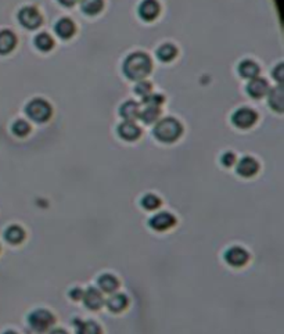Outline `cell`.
Masks as SVG:
<instances>
[{"instance_id":"cell-1","label":"cell","mask_w":284,"mask_h":334,"mask_svg":"<svg viewBox=\"0 0 284 334\" xmlns=\"http://www.w3.org/2000/svg\"><path fill=\"white\" fill-rule=\"evenodd\" d=\"M153 69L151 58L146 53H133L124 62L125 75L133 81H143Z\"/></svg>"},{"instance_id":"cell-2","label":"cell","mask_w":284,"mask_h":334,"mask_svg":"<svg viewBox=\"0 0 284 334\" xmlns=\"http://www.w3.org/2000/svg\"><path fill=\"white\" fill-rule=\"evenodd\" d=\"M183 128L178 119L175 118H162L157 121V125L154 126V136L164 143L176 142L182 135Z\"/></svg>"},{"instance_id":"cell-3","label":"cell","mask_w":284,"mask_h":334,"mask_svg":"<svg viewBox=\"0 0 284 334\" xmlns=\"http://www.w3.org/2000/svg\"><path fill=\"white\" fill-rule=\"evenodd\" d=\"M28 323L35 333L42 334L49 332L50 329L54 326L56 318L47 310H35L28 316Z\"/></svg>"},{"instance_id":"cell-4","label":"cell","mask_w":284,"mask_h":334,"mask_svg":"<svg viewBox=\"0 0 284 334\" xmlns=\"http://www.w3.org/2000/svg\"><path fill=\"white\" fill-rule=\"evenodd\" d=\"M25 112L35 122H46L51 117V105L43 99H35L26 104Z\"/></svg>"},{"instance_id":"cell-5","label":"cell","mask_w":284,"mask_h":334,"mask_svg":"<svg viewBox=\"0 0 284 334\" xmlns=\"http://www.w3.org/2000/svg\"><path fill=\"white\" fill-rule=\"evenodd\" d=\"M18 19L22 26L28 29H36L42 24V14L37 11L36 7H24L18 12Z\"/></svg>"},{"instance_id":"cell-6","label":"cell","mask_w":284,"mask_h":334,"mask_svg":"<svg viewBox=\"0 0 284 334\" xmlns=\"http://www.w3.org/2000/svg\"><path fill=\"white\" fill-rule=\"evenodd\" d=\"M257 119H258L257 112L251 110V108L244 107V108H240V110H237L233 114L232 122H233L235 126L240 128V129H248V128H251L257 122Z\"/></svg>"},{"instance_id":"cell-7","label":"cell","mask_w":284,"mask_h":334,"mask_svg":"<svg viewBox=\"0 0 284 334\" xmlns=\"http://www.w3.org/2000/svg\"><path fill=\"white\" fill-rule=\"evenodd\" d=\"M250 260V254L244 250L243 247H230L225 253V261H226V264H229L230 266H233V268H241V266H244Z\"/></svg>"},{"instance_id":"cell-8","label":"cell","mask_w":284,"mask_h":334,"mask_svg":"<svg viewBox=\"0 0 284 334\" xmlns=\"http://www.w3.org/2000/svg\"><path fill=\"white\" fill-rule=\"evenodd\" d=\"M175 223H176V218L173 217L172 214H169V212H158L148 221L150 228L157 230V232L169 230L172 226H175Z\"/></svg>"},{"instance_id":"cell-9","label":"cell","mask_w":284,"mask_h":334,"mask_svg":"<svg viewBox=\"0 0 284 334\" xmlns=\"http://www.w3.org/2000/svg\"><path fill=\"white\" fill-rule=\"evenodd\" d=\"M82 301L85 304L87 310L90 311H99L103 305H104V297L97 289L94 287H89L87 290L83 291V297Z\"/></svg>"},{"instance_id":"cell-10","label":"cell","mask_w":284,"mask_h":334,"mask_svg":"<svg viewBox=\"0 0 284 334\" xmlns=\"http://www.w3.org/2000/svg\"><path fill=\"white\" fill-rule=\"evenodd\" d=\"M160 3L157 0H143L139 6V14L144 21H153L160 14Z\"/></svg>"},{"instance_id":"cell-11","label":"cell","mask_w":284,"mask_h":334,"mask_svg":"<svg viewBox=\"0 0 284 334\" xmlns=\"http://www.w3.org/2000/svg\"><path fill=\"white\" fill-rule=\"evenodd\" d=\"M118 135L122 137L126 142H133L140 137L142 135V130L137 126L135 122H130V121H124L122 124L118 126Z\"/></svg>"},{"instance_id":"cell-12","label":"cell","mask_w":284,"mask_h":334,"mask_svg":"<svg viewBox=\"0 0 284 334\" xmlns=\"http://www.w3.org/2000/svg\"><path fill=\"white\" fill-rule=\"evenodd\" d=\"M260 169V164L253 157H243L237 164V173L243 178H251Z\"/></svg>"},{"instance_id":"cell-13","label":"cell","mask_w":284,"mask_h":334,"mask_svg":"<svg viewBox=\"0 0 284 334\" xmlns=\"http://www.w3.org/2000/svg\"><path fill=\"white\" fill-rule=\"evenodd\" d=\"M104 304L107 305V308L114 312V314H119L128 308L129 305V300L128 297L122 294V293H112L111 296L108 297L107 301H104Z\"/></svg>"},{"instance_id":"cell-14","label":"cell","mask_w":284,"mask_h":334,"mask_svg":"<svg viewBox=\"0 0 284 334\" xmlns=\"http://www.w3.org/2000/svg\"><path fill=\"white\" fill-rule=\"evenodd\" d=\"M247 92L254 99H261V97H264L266 93L269 92V85H268V82L265 79L257 76L254 79H250V83H248L247 86Z\"/></svg>"},{"instance_id":"cell-15","label":"cell","mask_w":284,"mask_h":334,"mask_svg":"<svg viewBox=\"0 0 284 334\" xmlns=\"http://www.w3.org/2000/svg\"><path fill=\"white\" fill-rule=\"evenodd\" d=\"M121 117L124 118L125 121H130V122H135L136 119L140 118V105L137 104L136 101H126L122 104L121 110H119Z\"/></svg>"},{"instance_id":"cell-16","label":"cell","mask_w":284,"mask_h":334,"mask_svg":"<svg viewBox=\"0 0 284 334\" xmlns=\"http://www.w3.org/2000/svg\"><path fill=\"white\" fill-rule=\"evenodd\" d=\"M97 285H99V289L103 293H107V294H112L118 290L119 287V280H118L114 275L111 273H104L101 275L97 280Z\"/></svg>"},{"instance_id":"cell-17","label":"cell","mask_w":284,"mask_h":334,"mask_svg":"<svg viewBox=\"0 0 284 334\" xmlns=\"http://www.w3.org/2000/svg\"><path fill=\"white\" fill-rule=\"evenodd\" d=\"M17 44V37L11 31H0V54H8Z\"/></svg>"},{"instance_id":"cell-18","label":"cell","mask_w":284,"mask_h":334,"mask_svg":"<svg viewBox=\"0 0 284 334\" xmlns=\"http://www.w3.org/2000/svg\"><path fill=\"white\" fill-rule=\"evenodd\" d=\"M75 24L69 18H62L54 26V31L61 39H69L74 36L75 33Z\"/></svg>"},{"instance_id":"cell-19","label":"cell","mask_w":284,"mask_h":334,"mask_svg":"<svg viewBox=\"0 0 284 334\" xmlns=\"http://www.w3.org/2000/svg\"><path fill=\"white\" fill-rule=\"evenodd\" d=\"M4 239H6V242L14 244V246L19 244V243L24 242L25 239L24 229L21 226H17V225H11L4 232Z\"/></svg>"},{"instance_id":"cell-20","label":"cell","mask_w":284,"mask_h":334,"mask_svg":"<svg viewBox=\"0 0 284 334\" xmlns=\"http://www.w3.org/2000/svg\"><path fill=\"white\" fill-rule=\"evenodd\" d=\"M269 104L273 110H276L278 112H282L284 108V92L283 86L279 85L273 89L272 92L269 93Z\"/></svg>"},{"instance_id":"cell-21","label":"cell","mask_w":284,"mask_h":334,"mask_svg":"<svg viewBox=\"0 0 284 334\" xmlns=\"http://www.w3.org/2000/svg\"><path fill=\"white\" fill-rule=\"evenodd\" d=\"M239 72L243 78H247V79H254L260 75V67L257 62L251 61V60H244L239 65Z\"/></svg>"},{"instance_id":"cell-22","label":"cell","mask_w":284,"mask_h":334,"mask_svg":"<svg viewBox=\"0 0 284 334\" xmlns=\"http://www.w3.org/2000/svg\"><path fill=\"white\" fill-rule=\"evenodd\" d=\"M76 334H103V332L94 321H76Z\"/></svg>"},{"instance_id":"cell-23","label":"cell","mask_w":284,"mask_h":334,"mask_svg":"<svg viewBox=\"0 0 284 334\" xmlns=\"http://www.w3.org/2000/svg\"><path fill=\"white\" fill-rule=\"evenodd\" d=\"M103 0H80V8L87 15H96L103 10Z\"/></svg>"},{"instance_id":"cell-24","label":"cell","mask_w":284,"mask_h":334,"mask_svg":"<svg viewBox=\"0 0 284 334\" xmlns=\"http://www.w3.org/2000/svg\"><path fill=\"white\" fill-rule=\"evenodd\" d=\"M161 111L160 107H154V105H147L143 111H140V118L144 124H155L160 119Z\"/></svg>"},{"instance_id":"cell-25","label":"cell","mask_w":284,"mask_h":334,"mask_svg":"<svg viewBox=\"0 0 284 334\" xmlns=\"http://www.w3.org/2000/svg\"><path fill=\"white\" fill-rule=\"evenodd\" d=\"M176 54H178V50L172 44H162L160 49L157 50V57L161 61H172Z\"/></svg>"},{"instance_id":"cell-26","label":"cell","mask_w":284,"mask_h":334,"mask_svg":"<svg viewBox=\"0 0 284 334\" xmlns=\"http://www.w3.org/2000/svg\"><path fill=\"white\" fill-rule=\"evenodd\" d=\"M35 46L37 49L42 50V51H49V50L53 49L54 46V40L53 37L47 35V33H39L36 37H35Z\"/></svg>"},{"instance_id":"cell-27","label":"cell","mask_w":284,"mask_h":334,"mask_svg":"<svg viewBox=\"0 0 284 334\" xmlns=\"http://www.w3.org/2000/svg\"><path fill=\"white\" fill-rule=\"evenodd\" d=\"M140 203H142V207L144 210L154 211L157 210V208H160L161 200L160 197H157L155 194H146V196L142 198Z\"/></svg>"},{"instance_id":"cell-28","label":"cell","mask_w":284,"mask_h":334,"mask_svg":"<svg viewBox=\"0 0 284 334\" xmlns=\"http://www.w3.org/2000/svg\"><path fill=\"white\" fill-rule=\"evenodd\" d=\"M11 130L15 136L24 137L31 132V126H29V124H28L26 121H24V119H18V121H15V122L12 124Z\"/></svg>"},{"instance_id":"cell-29","label":"cell","mask_w":284,"mask_h":334,"mask_svg":"<svg viewBox=\"0 0 284 334\" xmlns=\"http://www.w3.org/2000/svg\"><path fill=\"white\" fill-rule=\"evenodd\" d=\"M135 92H136L139 96L146 97V96H148L150 93H153V86H151V83H150V82L140 81L136 85V87H135Z\"/></svg>"},{"instance_id":"cell-30","label":"cell","mask_w":284,"mask_h":334,"mask_svg":"<svg viewBox=\"0 0 284 334\" xmlns=\"http://www.w3.org/2000/svg\"><path fill=\"white\" fill-rule=\"evenodd\" d=\"M143 101H144V103H146L147 105H154V107H160V105L164 103V96H161V94H153V93H150L148 96L143 97Z\"/></svg>"},{"instance_id":"cell-31","label":"cell","mask_w":284,"mask_h":334,"mask_svg":"<svg viewBox=\"0 0 284 334\" xmlns=\"http://www.w3.org/2000/svg\"><path fill=\"white\" fill-rule=\"evenodd\" d=\"M221 161L225 167H232L233 164L236 162V155L232 153V151H228V153H225L222 155V158H221Z\"/></svg>"},{"instance_id":"cell-32","label":"cell","mask_w":284,"mask_h":334,"mask_svg":"<svg viewBox=\"0 0 284 334\" xmlns=\"http://www.w3.org/2000/svg\"><path fill=\"white\" fill-rule=\"evenodd\" d=\"M273 76H275V79L279 82V83H282L284 79V69H283V64H279L276 68L273 69Z\"/></svg>"},{"instance_id":"cell-33","label":"cell","mask_w":284,"mask_h":334,"mask_svg":"<svg viewBox=\"0 0 284 334\" xmlns=\"http://www.w3.org/2000/svg\"><path fill=\"white\" fill-rule=\"evenodd\" d=\"M69 297L75 300V301H79L83 297V290H80V289H72V290L69 291Z\"/></svg>"},{"instance_id":"cell-34","label":"cell","mask_w":284,"mask_h":334,"mask_svg":"<svg viewBox=\"0 0 284 334\" xmlns=\"http://www.w3.org/2000/svg\"><path fill=\"white\" fill-rule=\"evenodd\" d=\"M58 1H60L61 4H64V6L69 7V6H74L75 3H78L79 0H58Z\"/></svg>"},{"instance_id":"cell-35","label":"cell","mask_w":284,"mask_h":334,"mask_svg":"<svg viewBox=\"0 0 284 334\" xmlns=\"http://www.w3.org/2000/svg\"><path fill=\"white\" fill-rule=\"evenodd\" d=\"M49 334H68L64 329H51V332Z\"/></svg>"},{"instance_id":"cell-36","label":"cell","mask_w":284,"mask_h":334,"mask_svg":"<svg viewBox=\"0 0 284 334\" xmlns=\"http://www.w3.org/2000/svg\"><path fill=\"white\" fill-rule=\"evenodd\" d=\"M3 334H18V333H15V332H12V330H7V332H4Z\"/></svg>"}]
</instances>
